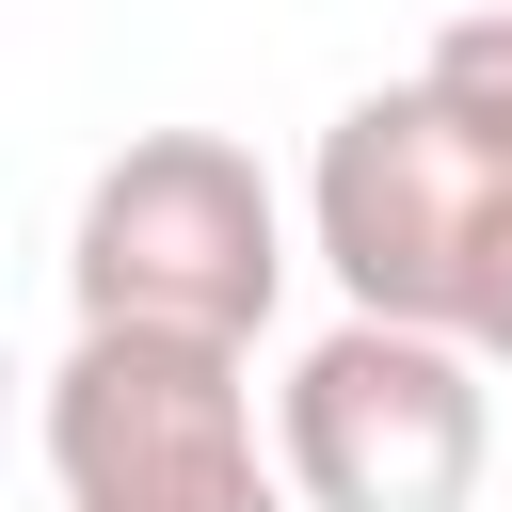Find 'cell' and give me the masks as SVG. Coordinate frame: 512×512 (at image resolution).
<instances>
[{"mask_svg": "<svg viewBox=\"0 0 512 512\" xmlns=\"http://www.w3.org/2000/svg\"><path fill=\"white\" fill-rule=\"evenodd\" d=\"M48 480L64 512H304L288 432H256V384L224 336L80 320L48 368Z\"/></svg>", "mask_w": 512, "mask_h": 512, "instance_id": "6da1fadb", "label": "cell"}, {"mask_svg": "<svg viewBox=\"0 0 512 512\" xmlns=\"http://www.w3.org/2000/svg\"><path fill=\"white\" fill-rule=\"evenodd\" d=\"M80 320H144V336H224L256 352V320L288 304V208L224 128H144L96 160L80 240H64Z\"/></svg>", "mask_w": 512, "mask_h": 512, "instance_id": "7a4b0ae2", "label": "cell"}, {"mask_svg": "<svg viewBox=\"0 0 512 512\" xmlns=\"http://www.w3.org/2000/svg\"><path fill=\"white\" fill-rule=\"evenodd\" d=\"M496 192H512V144H496L480 112H448L432 80H384V96H352V112L320 128V160H304V240H320V272H336L368 320L464 336V272H480Z\"/></svg>", "mask_w": 512, "mask_h": 512, "instance_id": "3957f363", "label": "cell"}, {"mask_svg": "<svg viewBox=\"0 0 512 512\" xmlns=\"http://www.w3.org/2000/svg\"><path fill=\"white\" fill-rule=\"evenodd\" d=\"M272 432H288L304 512H464L480 464H496V368L464 336H432V320L352 304L272 384Z\"/></svg>", "mask_w": 512, "mask_h": 512, "instance_id": "277c9868", "label": "cell"}, {"mask_svg": "<svg viewBox=\"0 0 512 512\" xmlns=\"http://www.w3.org/2000/svg\"><path fill=\"white\" fill-rule=\"evenodd\" d=\"M416 80H432L448 112H480V128L512 144V0H464V16L432 32V64H416Z\"/></svg>", "mask_w": 512, "mask_h": 512, "instance_id": "5b68a950", "label": "cell"}, {"mask_svg": "<svg viewBox=\"0 0 512 512\" xmlns=\"http://www.w3.org/2000/svg\"><path fill=\"white\" fill-rule=\"evenodd\" d=\"M464 352H480V368H512V192H496V224H480V272H464Z\"/></svg>", "mask_w": 512, "mask_h": 512, "instance_id": "8992f818", "label": "cell"}]
</instances>
